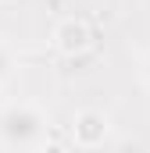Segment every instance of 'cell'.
I'll list each match as a JSON object with an SVG mask.
<instances>
[{
    "instance_id": "6da1fadb",
    "label": "cell",
    "mask_w": 150,
    "mask_h": 153,
    "mask_svg": "<svg viewBox=\"0 0 150 153\" xmlns=\"http://www.w3.org/2000/svg\"><path fill=\"white\" fill-rule=\"evenodd\" d=\"M46 135V114L36 103H7L0 111V143L11 150H36Z\"/></svg>"
},
{
    "instance_id": "7a4b0ae2",
    "label": "cell",
    "mask_w": 150,
    "mask_h": 153,
    "mask_svg": "<svg viewBox=\"0 0 150 153\" xmlns=\"http://www.w3.org/2000/svg\"><path fill=\"white\" fill-rule=\"evenodd\" d=\"M107 135H111V121H107L104 111L86 107V111H79V114L72 117V139H75V146L97 150V146H104Z\"/></svg>"
},
{
    "instance_id": "3957f363",
    "label": "cell",
    "mask_w": 150,
    "mask_h": 153,
    "mask_svg": "<svg viewBox=\"0 0 150 153\" xmlns=\"http://www.w3.org/2000/svg\"><path fill=\"white\" fill-rule=\"evenodd\" d=\"M54 50L57 53H64V57H82L89 46H93V29H89V22H82V18H64V22H57V29H54Z\"/></svg>"
},
{
    "instance_id": "277c9868",
    "label": "cell",
    "mask_w": 150,
    "mask_h": 153,
    "mask_svg": "<svg viewBox=\"0 0 150 153\" xmlns=\"http://www.w3.org/2000/svg\"><path fill=\"white\" fill-rule=\"evenodd\" d=\"M36 153H72V150H68L64 143H39Z\"/></svg>"
},
{
    "instance_id": "5b68a950",
    "label": "cell",
    "mask_w": 150,
    "mask_h": 153,
    "mask_svg": "<svg viewBox=\"0 0 150 153\" xmlns=\"http://www.w3.org/2000/svg\"><path fill=\"white\" fill-rule=\"evenodd\" d=\"M4 68H7V57H4V50H0V75H4Z\"/></svg>"
},
{
    "instance_id": "8992f818",
    "label": "cell",
    "mask_w": 150,
    "mask_h": 153,
    "mask_svg": "<svg viewBox=\"0 0 150 153\" xmlns=\"http://www.w3.org/2000/svg\"><path fill=\"white\" fill-rule=\"evenodd\" d=\"M147 82H150V57H147Z\"/></svg>"
}]
</instances>
